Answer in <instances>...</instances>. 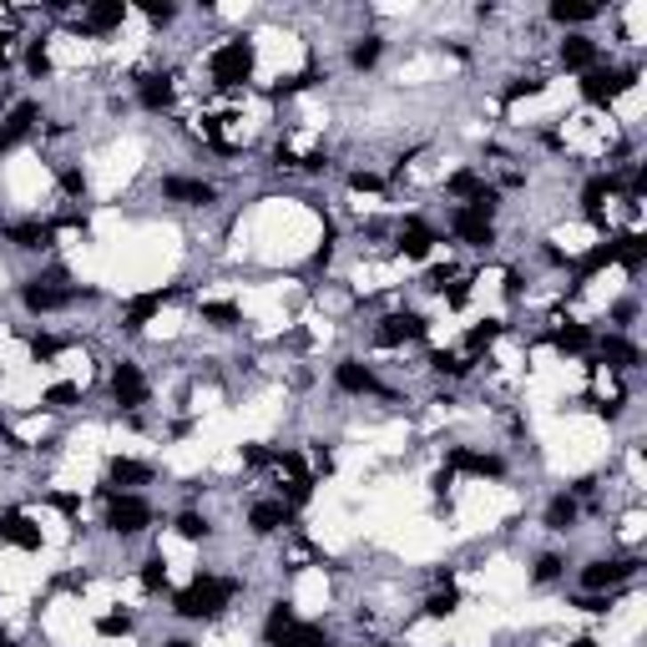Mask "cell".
<instances>
[{
  "label": "cell",
  "mask_w": 647,
  "mask_h": 647,
  "mask_svg": "<svg viewBox=\"0 0 647 647\" xmlns=\"http://www.w3.org/2000/svg\"><path fill=\"white\" fill-rule=\"evenodd\" d=\"M238 597V582L233 577H213V571H198L182 592H177L173 612L177 617H218L228 602Z\"/></svg>",
  "instance_id": "obj_1"
},
{
  "label": "cell",
  "mask_w": 647,
  "mask_h": 647,
  "mask_svg": "<svg viewBox=\"0 0 647 647\" xmlns=\"http://www.w3.org/2000/svg\"><path fill=\"white\" fill-rule=\"evenodd\" d=\"M207 71H213V86H222V92L243 86V81L253 77V41H222V46L213 51Z\"/></svg>",
  "instance_id": "obj_2"
},
{
  "label": "cell",
  "mask_w": 647,
  "mask_h": 647,
  "mask_svg": "<svg viewBox=\"0 0 647 647\" xmlns=\"http://www.w3.org/2000/svg\"><path fill=\"white\" fill-rule=\"evenodd\" d=\"M107 526L117 537H137V531L152 526V505L142 496H117V490H107Z\"/></svg>",
  "instance_id": "obj_3"
},
{
  "label": "cell",
  "mask_w": 647,
  "mask_h": 647,
  "mask_svg": "<svg viewBox=\"0 0 647 647\" xmlns=\"http://www.w3.org/2000/svg\"><path fill=\"white\" fill-rule=\"evenodd\" d=\"M111 395H117L122 410H142L147 405V375L132 360H122L117 369H111Z\"/></svg>",
  "instance_id": "obj_4"
},
{
  "label": "cell",
  "mask_w": 647,
  "mask_h": 647,
  "mask_svg": "<svg viewBox=\"0 0 647 647\" xmlns=\"http://www.w3.org/2000/svg\"><path fill=\"white\" fill-rule=\"evenodd\" d=\"M66 303H77V288H61V279H36V284H26V309L31 314H56Z\"/></svg>",
  "instance_id": "obj_5"
},
{
  "label": "cell",
  "mask_w": 647,
  "mask_h": 647,
  "mask_svg": "<svg viewBox=\"0 0 647 647\" xmlns=\"http://www.w3.org/2000/svg\"><path fill=\"white\" fill-rule=\"evenodd\" d=\"M632 86V71H586L582 81V96L592 101V107H612L617 96Z\"/></svg>",
  "instance_id": "obj_6"
},
{
  "label": "cell",
  "mask_w": 647,
  "mask_h": 647,
  "mask_svg": "<svg viewBox=\"0 0 647 647\" xmlns=\"http://www.w3.org/2000/svg\"><path fill=\"white\" fill-rule=\"evenodd\" d=\"M637 571V562H627V556H617V562H592V567L582 571V586L586 592H612V586H622Z\"/></svg>",
  "instance_id": "obj_7"
},
{
  "label": "cell",
  "mask_w": 647,
  "mask_h": 647,
  "mask_svg": "<svg viewBox=\"0 0 647 647\" xmlns=\"http://www.w3.org/2000/svg\"><path fill=\"white\" fill-rule=\"evenodd\" d=\"M0 541H11L20 552H41V531L31 526L26 511H5V516H0Z\"/></svg>",
  "instance_id": "obj_8"
},
{
  "label": "cell",
  "mask_w": 647,
  "mask_h": 647,
  "mask_svg": "<svg viewBox=\"0 0 647 647\" xmlns=\"http://www.w3.org/2000/svg\"><path fill=\"white\" fill-rule=\"evenodd\" d=\"M167 299H173V288H147V294H137V299L126 303L122 329H132V334H137V329H147V319L158 314V309H162Z\"/></svg>",
  "instance_id": "obj_9"
},
{
  "label": "cell",
  "mask_w": 647,
  "mask_h": 647,
  "mask_svg": "<svg viewBox=\"0 0 647 647\" xmlns=\"http://www.w3.org/2000/svg\"><path fill=\"white\" fill-rule=\"evenodd\" d=\"M334 384H339L344 395H375V390H379L375 369H369V364H360V360H344V364H339V369H334Z\"/></svg>",
  "instance_id": "obj_10"
},
{
  "label": "cell",
  "mask_w": 647,
  "mask_h": 647,
  "mask_svg": "<svg viewBox=\"0 0 647 647\" xmlns=\"http://www.w3.org/2000/svg\"><path fill=\"white\" fill-rule=\"evenodd\" d=\"M425 339V319L420 314H390L379 324V344H415Z\"/></svg>",
  "instance_id": "obj_11"
},
{
  "label": "cell",
  "mask_w": 647,
  "mask_h": 647,
  "mask_svg": "<svg viewBox=\"0 0 647 647\" xmlns=\"http://www.w3.org/2000/svg\"><path fill=\"white\" fill-rule=\"evenodd\" d=\"M456 238H460V243H471V248H486L490 238H496V228H490L486 213H475V207H460V213H456Z\"/></svg>",
  "instance_id": "obj_12"
},
{
  "label": "cell",
  "mask_w": 647,
  "mask_h": 647,
  "mask_svg": "<svg viewBox=\"0 0 647 647\" xmlns=\"http://www.w3.org/2000/svg\"><path fill=\"white\" fill-rule=\"evenodd\" d=\"M36 117H41V111H36L31 101H20V107L11 111V117H5V122H0V152H11V147H16L20 137H31Z\"/></svg>",
  "instance_id": "obj_13"
},
{
  "label": "cell",
  "mask_w": 647,
  "mask_h": 647,
  "mask_svg": "<svg viewBox=\"0 0 647 647\" xmlns=\"http://www.w3.org/2000/svg\"><path fill=\"white\" fill-rule=\"evenodd\" d=\"M445 465H450V471H471V475H501L505 471L501 456H475V450H465V445H456V450L445 456Z\"/></svg>",
  "instance_id": "obj_14"
},
{
  "label": "cell",
  "mask_w": 647,
  "mask_h": 647,
  "mask_svg": "<svg viewBox=\"0 0 647 647\" xmlns=\"http://www.w3.org/2000/svg\"><path fill=\"white\" fill-rule=\"evenodd\" d=\"M162 198H177V203H192V207H207L218 192L207 188V182H192V177H167V182H162Z\"/></svg>",
  "instance_id": "obj_15"
},
{
  "label": "cell",
  "mask_w": 647,
  "mask_h": 647,
  "mask_svg": "<svg viewBox=\"0 0 647 647\" xmlns=\"http://www.w3.org/2000/svg\"><path fill=\"white\" fill-rule=\"evenodd\" d=\"M248 526L258 531V537H273L279 526H288V501H258L248 511Z\"/></svg>",
  "instance_id": "obj_16"
},
{
  "label": "cell",
  "mask_w": 647,
  "mask_h": 647,
  "mask_svg": "<svg viewBox=\"0 0 647 647\" xmlns=\"http://www.w3.org/2000/svg\"><path fill=\"white\" fill-rule=\"evenodd\" d=\"M122 20H126V5H122V0H101V5H92V11L81 16V26H86L92 36H101V31H117Z\"/></svg>",
  "instance_id": "obj_17"
},
{
  "label": "cell",
  "mask_w": 647,
  "mask_h": 647,
  "mask_svg": "<svg viewBox=\"0 0 647 647\" xmlns=\"http://www.w3.org/2000/svg\"><path fill=\"white\" fill-rule=\"evenodd\" d=\"M592 61H597V41H586V36H567L562 41V66L567 71H592Z\"/></svg>",
  "instance_id": "obj_18"
},
{
  "label": "cell",
  "mask_w": 647,
  "mask_h": 647,
  "mask_svg": "<svg viewBox=\"0 0 647 647\" xmlns=\"http://www.w3.org/2000/svg\"><path fill=\"white\" fill-rule=\"evenodd\" d=\"M107 481L111 486H147V481H152V465H142V460H111V471H107ZM107 486V490H111Z\"/></svg>",
  "instance_id": "obj_19"
},
{
  "label": "cell",
  "mask_w": 647,
  "mask_h": 647,
  "mask_svg": "<svg viewBox=\"0 0 647 647\" xmlns=\"http://www.w3.org/2000/svg\"><path fill=\"white\" fill-rule=\"evenodd\" d=\"M430 248H435V233H430L425 222H405V228H400V253H405V258H425Z\"/></svg>",
  "instance_id": "obj_20"
},
{
  "label": "cell",
  "mask_w": 647,
  "mask_h": 647,
  "mask_svg": "<svg viewBox=\"0 0 647 647\" xmlns=\"http://www.w3.org/2000/svg\"><path fill=\"white\" fill-rule=\"evenodd\" d=\"M273 647H329V637H324V627L294 622V627H284L279 637H273Z\"/></svg>",
  "instance_id": "obj_21"
},
{
  "label": "cell",
  "mask_w": 647,
  "mask_h": 647,
  "mask_svg": "<svg viewBox=\"0 0 647 647\" xmlns=\"http://www.w3.org/2000/svg\"><path fill=\"white\" fill-rule=\"evenodd\" d=\"M51 233H56L51 222H16L11 228V243L16 248H51Z\"/></svg>",
  "instance_id": "obj_22"
},
{
  "label": "cell",
  "mask_w": 647,
  "mask_h": 647,
  "mask_svg": "<svg viewBox=\"0 0 647 647\" xmlns=\"http://www.w3.org/2000/svg\"><path fill=\"white\" fill-rule=\"evenodd\" d=\"M602 360L612 364V369H632V364H637V344H627L622 334H607V339H602Z\"/></svg>",
  "instance_id": "obj_23"
},
{
  "label": "cell",
  "mask_w": 647,
  "mask_h": 647,
  "mask_svg": "<svg viewBox=\"0 0 647 647\" xmlns=\"http://www.w3.org/2000/svg\"><path fill=\"white\" fill-rule=\"evenodd\" d=\"M142 107L147 111H167L173 107V77H147L142 81Z\"/></svg>",
  "instance_id": "obj_24"
},
{
  "label": "cell",
  "mask_w": 647,
  "mask_h": 647,
  "mask_svg": "<svg viewBox=\"0 0 647 647\" xmlns=\"http://www.w3.org/2000/svg\"><path fill=\"white\" fill-rule=\"evenodd\" d=\"M552 344L562 349V354H582V349L592 344V334H586L582 324H562V329L552 334Z\"/></svg>",
  "instance_id": "obj_25"
},
{
  "label": "cell",
  "mask_w": 647,
  "mask_h": 647,
  "mask_svg": "<svg viewBox=\"0 0 647 647\" xmlns=\"http://www.w3.org/2000/svg\"><path fill=\"white\" fill-rule=\"evenodd\" d=\"M501 329H505L501 319H486V324H475V329L465 334V349H471V354H481V349H490V344H496V339H501Z\"/></svg>",
  "instance_id": "obj_26"
},
{
  "label": "cell",
  "mask_w": 647,
  "mask_h": 647,
  "mask_svg": "<svg viewBox=\"0 0 647 647\" xmlns=\"http://www.w3.org/2000/svg\"><path fill=\"white\" fill-rule=\"evenodd\" d=\"M571 522H577V501H571V496H556L552 511H546V526H552V531H567Z\"/></svg>",
  "instance_id": "obj_27"
},
{
  "label": "cell",
  "mask_w": 647,
  "mask_h": 647,
  "mask_svg": "<svg viewBox=\"0 0 647 647\" xmlns=\"http://www.w3.org/2000/svg\"><path fill=\"white\" fill-rule=\"evenodd\" d=\"M445 188L456 192V198H471V203H475V198L486 192V182H481V173H471V167H465V173H456L450 182H445Z\"/></svg>",
  "instance_id": "obj_28"
},
{
  "label": "cell",
  "mask_w": 647,
  "mask_h": 647,
  "mask_svg": "<svg viewBox=\"0 0 647 647\" xmlns=\"http://www.w3.org/2000/svg\"><path fill=\"white\" fill-rule=\"evenodd\" d=\"M294 622H299V617H294V607H288V602H273V612H269V622H263V637H279V632L284 627H294Z\"/></svg>",
  "instance_id": "obj_29"
},
{
  "label": "cell",
  "mask_w": 647,
  "mask_h": 647,
  "mask_svg": "<svg viewBox=\"0 0 647 647\" xmlns=\"http://www.w3.org/2000/svg\"><path fill=\"white\" fill-rule=\"evenodd\" d=\"M597 16V5H577V0H556L552 5V20H562V26H567V20H592Z\"/></svg>",
  "instance_id": "obj_30"
},
{
  "label": "cell",
  "mask_w": 647,
  "mask_h": 647,
  "mask_svg": "<svg viewBox=\"0 0 647 647\" xmlns=\"http://www.w3.org/2000/svg\"><path fill=\"white\" fill-rule=\"evenodd\" d=\"M460 607V592L456 586H445V592H435V597L425 602V617H450Z\"/></svg>",
  "instance_id": "obj_31"
},
{
  "label": "cell",
  "mask_w": 647,
  "mask_h": 647,
  "mask_svg": "<svg viewBox=\"0 0 647 647\" xmlns=\"http://www.w3.org/2000/svg\"><path fill=\"white\" fill-rule=\"evenodd\" d=\"M96 632H101V637H126V632H132V617L126 612H101L96 617Z\"/></svg>",
  "instance_id": "obj_32"
},
{
  "label": "cell",
  "mask_w": 647,
  "mask_h": 647,
  "mask_svg": "<svg viewBox=\"0 0 647 647\" xmlns=\"http://www.w3.org/2000/svg\"><path fill=\"white\" fill-rule=\"evenodd\" d=\"M203 319L218 324V329H233L238 324V303H203Z\"/></svg>",
  "instance_id": "obj_33"
},
{
  "label": "cell",
  "mask_w": 647,
  "mask_h": 647,
  "mask_svg": "<svg viewBox=\"0 0 647 647\" xmlns=\"http://www.w3.org/2000/svg\"><path fill=\"white\" fill-rule=\"evenodd\" d=\"M379 51H384V46H379V36H364L360 46L349 51V61H354V66L364 71V66H375V61H379Z\"/></svg>",
  "instance_id": "obj_34"
},
{
  "label": "cell",
  "mask_w": 647,
  "mask_h": 647,
  "mask_svg": "<svg viewBox=\"0 0 647 647\" xmlns=\"http://www.w3.org/2000/svg\"><path fill=\"white\" fill-rule=\"evenodd\" d=\"M177 537H188V541H203L207 537V522L198 516V511H182L177 516Z\"/></svg>",
  "instance_id": "obj_35"
},
{
  "label": "cell",
  "mask_w": 647,
  "mask_h": 647,
  "mask_svg": "<svg viewBox=\"0 0 647 647\" xmlns=\"http://www.w3.org/2000/svg\"><path fill=\"white\" fill-rule=\"evenodd\" d=\"M142 586H147V592H162V586H167V567H162V556L142 562Z\"/></svg>",
  "instance_id": "obj_36"
},
{
  "label": "cell",
  "mask_w": 647,
  "mask_h": 647,
  "mask_svg": "<svg viewBox=\"0 0 647 647\" xmlns=\"http://www.w3.org/2000/svg\"><path fill=\"white\" fill-rule=\"evenodd\" d=\"M26 66H31V77H46V71H51V51H46V41H31V51H26Z\"/></svg>",
  "instance_id": "obj_37"
},
{
  "label": "cell",
  "mask_w": 647,
  "mask_h": 647,
  "mask_svg": "<svg viewBox=\"0 0 647 647\" xmlns=\"http://www.w3.org/2000/svg\"><path fill=\"white\" fill-rule=\"evenodd\" d=\"M81 400V390L77 384H51L46 390V405H56V410H66V405H77Z\"/></svg>",
  "instance_id": "obj_38"
},
{
  "label": "cell",
  "mask_w": 647,
  "mask_h": 647,
  "mask_svg": "<svg viewBox=\"0 0 647 647\" xmlns=\"http://www.w3.org/2000/svg\"><path fill=\"white\" fill-rule=\"evenodd\" d=\"M430 364H435L441 375H465V369H471V364L460 360V354H450V349H441V354H435V360H430Z\"/></svg>",
  "instance_id": "obj_39"
},
{
  "label": "cell",
  "mask_w": 647,
  "mask_h": 647,
  "mask_svg": "<svg viewBox=\"0 0 647 647\" xmlns=\"http://www.w3.org/2000/svg\"><path fill=\"white\" fill-rule=\"evenodd\" d=\"M31 354H36V360H56V354H61V339H51V334H36V339H31Z\"/></svg>",
  "instance_id": "obj_40"
},
{
  "label": "cell",
  "mask_w": 647,
  "mask_h": 647,
  "mask_svg": "<svg viewBox=\"0 0 647 647\" xmlns=\"http://www.w3.org/2000/svg\"><path fill=\"white\" fill-rule=\"evenodd\" d=\"M541 92V77H522V81H511V92H505V96H511V101H522V96H537Z\"/></svg>",
  "instance_id": "obj_41"
},
{
  "label": "cell",
  "mask_w": 647,
  "mask_h": 647,
  "mask_svg": "<svg viewBox=\"0 0 647 647\" xmlns=\"http://www.w3.org/2000/svg\"><path fill=\"white\" fill-rule=\"evenodd\" d=\"M552 577H562V556H541L537 562V582H552Z\"/></svg>",
  "instance_id": "obj_42"
},
{
  "label": "cell",
  "mask_w": 647,
  "mask_h": 647,
  "mask_svg": "<svg viewBox=\"0 0 647 647\" xmlns=\"http://www.w3.org/2000/svg\"><path fill=\"white\" fill-rule=\"evenodd\" d=\"M445 303H450V309H465V303H471V284H450L445 288Z\"/></svg>",
  "instance_id": "obj_43"
},
{
  "label": "cell",
  "mask_w": 647,
  "mask_h": 647,
  "mask_svg": "<svg viewBox=\"0 0 647 647\" xmlns=\"http://www.w3.org/2000/svg\"><path fill=\"white\" fill-rule=\"evenodd\" d=\"M349 188H354V192H379L384 182H379L375 173H354V177H349Z\"/></svg>",
  "instance_id": "obj_44"
},
{
  "label": "cell",
  "mask_w": 647,
  "mask_h": 647,
  "mask_svg": "<svg viewBox=\"0 0 647 647\" xmlns=\"http://www.w3.org/2000/svg\"><path fill=\"white\" fill-rule=\"evenodd\" d=\"M51 505H56V511H66V516H77V511H81V501H77V496H66V490H56V496H51Z\"/></svg>",
  "instance_id": "obj_45"
},
{
  "label": "cell",
  "mask_w": 647,
  "mask_h": 647,
  "mask_svg": "<svg viewBox=\"0 0 647 647\" xmlns=\"http://www.w3.org/2000/svg\"><path fill=\"white\" fill-rule=\"evenodd\" d=\"M61 188L71 192V198H77V192H81V173H61Z\"/></svg>",
  "instance_id": "obj_46"
},
{
  "label": "cell",
  "mask_w": 647,
  "mask_h": 647,
  "mask_svg": "<svg viewBox=\"0 0 647 647\" xmlns=\"http://www.w3.org/2000/svg\"><path fill=\"white\" fill-rule=\"evenodd\" d=\"M5 66H11V36L0 31V71H5Z\"/></svg>",
  "instance_id": "obj_47"
},
{
  "label": "cell",
  "mask_w": 647,
  "mask_h": 647,
  "mask_svg": "<svg viewBox=\"0 0 647 647\" xmlns=\"http://www.w3.org/2000/svg\"><path fill=\"white\" fill-rule=\"evenodd\" d=\"M571 647H597V643H592V637H582V643H571Z\"/></svg>",
  "instance_id": "obj_48"
},
{
  "label": "cell",
  "mask_w": 647,
  "mask_h": 647,
  "mask_svg": "<svg viewBox=\"0 0 647 647\" xmlns=\"http://www.w3.org/2000/svg\"><path fill=\"white\" fill-rule=\"evenodd\" d=\"M0 647H16V643H11V637H5V632H0Z\"/></svg>",
  "instance_id": "obj_49"
},
{
  "label": "cell",
  "mask_w": 647,
  "mask_h": 647,
  "mask_svg": "<svg viewBox=\"0 0 647 647\" xmlns=\"http://www.w3.org/2000/svg\"><path fill=\"white\" fill-rule=\"evenodd\" d=\"M167 647H192V643H182V637H177V643H167Z\"/></svg>",
  "instance_id": "obj_50"
}]
</instances>
